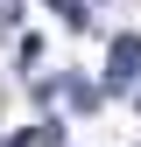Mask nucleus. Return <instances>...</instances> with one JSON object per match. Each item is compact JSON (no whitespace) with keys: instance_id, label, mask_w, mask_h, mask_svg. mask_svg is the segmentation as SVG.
<instances>
[{"instance_id":"obj_1","label":"nucleus","mask_w":141,"mask_h":147,"mask_svg":"<svg viewBox=\"0 0 141 147\" xmlns=\"http://www.w3.org/2000/svg\"><path fill=\"white\" fill-rule=\"evenodd\" d=\"M141 77V35H120V42H113V56H106V84H113V91H127Z\"/></svg>"},{"instance_id":"obj_2","label":"nucleus","mask_w":141,"mask_h":147,"mask_svg":"<svg viewBox=\"0 0 141 147\" xmlns=\"http://www.w3.org/2000/svg\"><path fill=\"white\" fill-rule=\"evenodd\" d=\"M49 7H57L64 21H70V28H85V21H92V14H85V0H49Z\"/></svg>"}]
</instances>
